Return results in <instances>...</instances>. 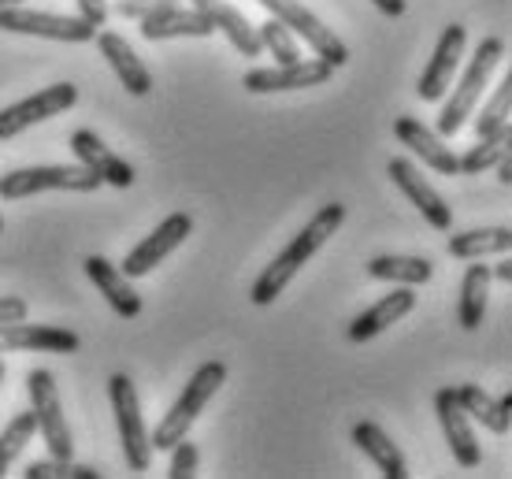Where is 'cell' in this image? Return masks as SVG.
Masks as SVG:
<instances>
[{
    "label": "cell",
    "mask_w": 512,
    "mask_h": 479,
    "mask_svg": "<svg viewBox=\"0 0 512 479\" xmlns=\"http://www.w3.org/2000/svg\"><path fill=\"white\" fill-rule=\"evenodd\" d=\"M346 223V205L342 201H331V205H323L312 220L301 227V234H294V242L282 249L279 257L271 260L264 272L256 275L253 290H249V298H253V305H271V301L279 298L286 286L294 283V275L305 268L308 260L316 257L327 242H331V234H338V227Z\"/></svg>",
    "instance_id": "6da1fadb"
},
{
    "label": "cell",
    "mask_w": 512,
    "mask_h": 479,
    "mask_svg": "<svg viewBox=\"0 0 512 479\" xmlns=\"http://www.w3.org/2000/svg\"><path fill=\"white\" fill-rule=\"evenodd\" d=\"M501 60H505V41H501V38H483V41H479V49H475V56L468 60V67H464L457 90L449 93V101L442 104V112H438V134H442V138L461 134L464 123L475 116L479 97L487 93L490 75L498 71Z\"/></svg>",
    "instance_id": "7a4b0ae2"
},
{
    "label": "cell",
    "mask_w": 512,
    "mask_h": 479,
    "mask_svg": "<svg viewBox=\"0 0 512 479\" xmlns=\"http://www.w3.org/2000/svg\"><path fill=\"white\" fill-rule=\"evenodd\" d=\"M227 383V364L223 361H205L197 372L190 376V383L182 387V394L175 398V405L167 409V416L153 428L149 442L153 450H171L179 439L190 435V428L197 424V416L205 413V405L216 398V390Z\"/></svg>",
    "instance_id": "3957f363"
},
{
    "label": "cell",
    "mask_w": 512,
    "mask_h": 479,
    "mask_svg": "<svg viewBox=\"0 0 512 479\" xmlns=\"http://www.w3.org/2000/svg\"><path fill=\"white\" fill-rule=\"evenodd\" d=\"M104 186L101 175L82 164H45V168H15L0 175V197L4 201H23L49 190H67V194H90Z\"/></svg>",
    "instance_id": "277c9868"
},
{
    "label": "cell",
    "mask_w": 512,
    "mask_h": 479,
    "mask_svg": "<svg viewBox=\"0 0 512 479\" xmlns=\"http://www.w3.org/2000/svg\"><path fill=\"white\" fill-rule=\"evenodd\" d=\"M108 402H112V413H116L123 461H127L130 472H145V468L153 465V442H149V428H145L138 390H134L130 376L116 372V376L108 379Z\"/></svg>",
    "instance_id": "5b68a950"
},
{
    "label": "cell",
    "mask_w": 512,
    "mask_h": 479,
    "mask_svg": "<svg viewBox=\"0 0 512 479\" xmlns=\"http://www.w3.org/2000/svg\"><path fill=\"white\" fill-rule=\"evenodd\" d=\"M26 394H30V409L38 416L41 439L49 446V457L71 461L75 457V439H71V428H67L64 402H60V390H56V376H52L49 368H30L26 372Z\"/></svg>",
    "instance_id": "8992f818"
},
{
    "label": "cell",
    "mask_w": 512,
    "mask_h": 479,
    "mask_svg": "<svg viewBox=\"0 0 512 479\" xmlns=\"http://www.w3.org/2000/svg\"><path fill=\"white\" fill-rule=\"evenodd\" d=\"M260 8H268L271 19H279L282 26H290L294 30V38H301L312 49V56H320L327 64L338 71V67L349 64V45L338 34H334L331 26L320 23L316 15L308 12L301 0H256Z\"/></svg>",
    "instance_id": "52a82bcc"
},
{
    "label": "cell",
    "mask_w": 512,
    "mask_h": 479,
    "mask_svg": "<svg viewBox=\"0 0 512 479\" xmlns=\"http://www.w3.org/2000/svg\"><path fill=\"white\" fill-rule=\"evenodd\" d=\"M0 30L4 34H30L45 41H67V45H86L97 38V26L82 15H56V12H34L26 4L0 8Z\"/></svg>",
    "instance_id": "ba28073f"
},
{
    "label": "cell",
    "mask_w": 512,
    "mask_h": 479,
    "mask_svg": "<svg viewBox=\"0 0 512 479\" xmlns=\"http://www.w3.org/2000/svg\"><path fill=\"white\" fill-rule=\"evenodd\" d=\"M78 101V86L75 82H56V86H45L34 97H26L19 104H8L0 108V142H12L23 130L38 127L52 116H64L67 108H75Z\"/></svg>",
    "instance_id": "9c48e42d"
},
{
    "label": "cell",
    "mask_w": 512,
    "mask_h": 479,
    "mask_svg": "<svg viewBox=\"0 0 512 479\" xmlns=\"http://www.w3.org/2000/svg\"><path fill=\"white\" fill-rule=\"evenodd\" d=\"M334 67L320 56H301L294 64H275V67H253L242 78V86L256 97L264 93H290V90H308V86H323L331 82Z\"/></svg>",
    "instance_id": "30bf717a"
},
{
    "label": "cell",
    "mask_w": 512,
    "mask_h": 479,
    "mask_svg": "<svg viewBox=\"0 0 512 479\" xmlns=\"http://www.w3.org/2000/svg\"><path fill=\"white\" fill-rule=\"evenodd\" d=\"M190 234H193V216H186V212H171V216H167L153 234H145L138 246L130 249L119 272L127 275V279H141V275H149L153 268H160V264H164V260L171 257V253H175Z\"/></svg>",
    "instance_id": "8fae6325"
},
{
    "label": "cell",
    "mask_w": 512,
    "mask_h": 479,
    "mask_svg": "<svg viewBox=\"0 0 512 479\" xmlns=\"http://www.w3.org/2000/svg\"><path fill=\"white\" fill-rule=\"evenodd\" d=\"M464 45H468V30L461 23H449L442 30V38H438L435 52H431V60L423 67L420 82H416V93H420V101H431L438 104L442 97L449 93L453 86V78L461 71V56H464Z\"/></svg>",
    "instance_id": "7c38bea8"
},
{
    "label": "cell",
    "mask_w": 512,
    "mask_h": 479,
    "mask_svg": "<svg viewBox=\"0 0 512 479\" xmlns=\"http://www.w3.org/2000/svg\"><path fill=\"white\" fill-rule=\"evenodd\" d=\"M435 413H438V424H442V435L449 442V454L461 468H479L483 461V450H479V439H475V428H472V416L464 413L461 402H457V390L453 387H442L435 394Z\"/></svg>",
    "instance_id": "4fadbf2b"
},
{
    "label": "cell",
    "mask_w": 512,
    "mask_h": 479,
    "mask_svg": "<svg viewBox=\"0 0 512 479\" xmlns=\"http://www.w3.org/2000/svg\"><path fill=\"white\" fill-rule=\"evenodd\" d=\"M82 338L56 324H0V353H78Z\"/></svg>",
    "instance_id": "5bb4252c"
},
{
    "label": "cell",
    "mask_w": 512,
    "mask_h": 479,
    "mask_svg": "<svg viewBox=\"0 0 512 479\" xmlns=\"http://www.w3.org/2000/svg\"><path fill=\"white\" fill-rule=\"evenodd\" d=\"M386 175L394 179V186L409 197L412 205L420 208V216L431 223L435 231H449V227H453V208L442 201V194H438L431 182L423 179L420 168H416L412 160H401V156L390 160V164H386Z\"/></svg>",
    "instance_id": "9a60e30c"
},
{
    "label": "cell",
    "mask_w": 512,
    "mask_h": 479,
    "mask_svg": "<svg viewBox=\"0 0 512 479\" xmlns=\"http://www.w3.org/2000/svg\"><path fill=\"white\" fill-rule=\"evenodd\" d=\"M71 153H75V164L97 171L101 182H108V186H119V190L134 186V168H130L112 145H104L93 130L82 127L71 134Z\"/></svg>",
    "instance_id": "2e32d148"
},
{
    "label": "cell",
    "mask_w": 512,
    "mask_h": 479,
    "mask_svg": "<svg viewBox=\"0 0 512 479\" xmlns=\"http://www.w3.org/2000/svg\"><path fill=\"white\" fill-rule=\"evenodd\" d=\"M394 138L401 145H409L412 153L420 156L431 171H438V175H461V168H457V153L442 142V134H438V130L423 127L416 116H397L394 119Z\"/></svg>",
    "instance_id": "e0dca14e"
},
{
    "label": "cell",
    "mask_w": 512,
    "mask_h": 479,
    "mask_svg": "<svg viewBox=\"0 0 512 479\" xmlns=\"http://www.w3.org/2000/svg\"><path fill=\"white\" fill-rule=\"evenodd\" d=\"M97 49H101V56L108 60V67L116 71V78L123 82V90H127L130 97H149V93H153V71L141 64L138 52L123 41V34L101 30V34H97Z\"/></svg>",
    "instance_id": "ac0fdd59"
},
{
    "label": "cell",
    "mask_w": 512,
    "mask_h": 479,
    "mask_svg": "<svg viewBox=\"0 0 512 479\" xmlns=\"http://www.w3.org/2000/svg\"><path fill=\"white\" fill-rule=\"evenodd\" d=\"M141 38L145 41H171V38H212L216 34V26L208 19L205 12H197V8H160V12L145 15L141 19Z\"/></svg>",
    "instance_id": "d6986e66"
},
{
    "label": "cell",
    "mask_w": 512,
    "mask_h": 479,
    "mask_svg": "<svg viewBox=\"0 0 512 479\" xmlns=\"http://www.w3.org/2000/svg\"><path fill=\"white\" fill-rule=\"evenodd\" d=\"M412 309H416V294H412V286H397V290L383 294L372 309H364L357 320L349 324V342H372L375 335H383L386 327L397 324L401 316H409Z\"/></svg>",
    "instance_id": "ffe728a7"
},
{
    "label": "cell",
    "mask_w": 512,
    "mask_h": 479,
    "mask_svg": "<svg viewBox=\"0 0 512 479\" xmlns=\"http://www.w3.org/2000/svg\"><path fill=\"white\" fill-rule=\"evenodd\" d=\"M86 275H90V283L104 294V301L116 309V316H123V320L141 316V294L130 286L127 275L119 272L108 257H86Z\"/></svg>",
    "instance_id": "44dd1931"
},
{
    "label": "cell",
    "mask_w": 512,
    "mask_h": 479,
    "mask_svg": "<svg viewBox=\"0 0 512 479\" xmlns=\"http://www.w3.org/2000/svg\"><path fill=\"white\" fill-rule=\"evenodd\" d=\"M193 8H197V12H205L208 19H212V26H216L219 34L231 41L242 56L253 60V56L264 52L260 49V38H256V26L249 23L234 4H227V0H193Z\"/></svg>",
    "instance_id": "7402d4cb"
},
{
    "label": "cell",
    "mask_w": 512,
    "mask_h": 479,
    "mask_svg": "<svg viewBox=\"0 0 512 479\" xmlns=\"http://www.w3.org/2000/svg\"><path fill=\"white\" fill-rule=\"evenodd\" d=\"M353 442H357L360 454L372 457V465L383 472V479H405V476H409L405 454H401L394 442H390V435H386L379 424H372V420H360L357 428H353Z\"/></svg>",
    "instance_id": "603a6c76"
},
{
    "label": "cell",
    "mask_w": 512,
    "mask_h": 479,
    "mask_svg": "<svg viewBox=\"0 0 512 479\" xmlns=\"http://www.w3.org/2000/svg\"><path fill=\"white\" fill-rule=\"evenodd\" d=\"M457 390V402H461V409L472 420H479L487 431H494V435H505L512 424V394H505V398H494V394H487V390L479 387V383H464V387H453Z\"/></svg>",
    "instance_id": "cb8c5ba5"
},
{
    "label": "cell",
    "mask_w": 512,
    "mask_h": 479,
    "mask_svg": "<svg viewBox=\"0 0 512 479\" xmlns=\"http://www.w3.org/2000/svg\"><path fill=\"white\" fill-rule=\"evenodd\" d=\"M512 249L509 227H472V231L453 234L446 242V253L457 260H479V257H505Z\"/></svg>",
    "instance_id": "d4e9b609"
},
{
    "label": "cell",
    "mask_w": 512,
    "mask_h": 479,
    "mask_svg": "<svg viewBox=\"0 0 512 479\" xmlns=\"http://www.w3.org/2000/svg\"><path fill=\"white\" fill-rule=\"evenodd\" d=\"M368 275L397 286H423L435 275V264L427 257H405V253H379L368 260Z\"/></svg>",
    "instance_id": "484cf974"
},
{
    "label": "cell",
    "mask_w": 512,
    "mask_h": 479,
    "mask_svg": "<svg viewBox=\"0 0 512 479\" xmlns=\"http://www.w3.org/2000/svg\"><path fill=\"white\" fill-rule=\"evenodd\" d=\"M490 268L487 264H468V272L461 279V305H457V320H461L464 331H475L487 316V301H490Z\"/></svg>",
    "instance_id": "4316f807"
},
{
    "label": "cell",
    "mask_w": 512,
    "mask_h": 479,
    "mask_svg": "<svg viewBox=\"0 0 512 479\" xmlns=\"http://www.w3.org/2000/svg\"><path fill=\"white\" fill-rule=\"evenodd\" d=\"M509 153H512V123H505V127L490 130L483 138H475L472 149L464 156H457V168H461V175H483V171H490L501 156H509Z\"/></svg>",
    "instance_id": "83f0119b"
},
{
    "label": "cell",
    "mask_w": 512,
    "mask_h": 479,
    "mask_svg": "<svg viewBox=\"0 0 512 479\" xmlns=\"http://www.w3.org/2000/svg\"><path fill=\"white\" fill-rule=\"evenodd\" d=\"M34 435H38V416H34V409L12 416V424L0 431V476L15 465V457L26 450V442H34Z\"/></svg>",
    "instance_id": "f1b7e54d"
},
{
    "label": "cell",
    "mask_w": 512,
    "mask_h": 479,
    "mask_svg": "<svg viewBox=\"0 0 512 479\" xmlns=\"http://www.w3.org/2000/svg\"><path fill=\"white\" fill-rule=\"evenodd\" d=\"M509 112H512V75H505L498 86H494V97H490V101L479 108V116H475V138H483L490 130L512 123Z\"/></svg>",
    "instance_id": "f546056e"
},
{
    "label": "cell",
    "mask_w": 512,
    "mask_h": 479,
    "mask_svg": "<svg viewBox=\"0 0 512 479\" xmlns=\"http://www.w3.org/2000/svg\"><path fill=\"white\" fill-rule=\"evenodd\" d=\"M256 38H260V49H268L275 56V64H294V60H301V41L279 19H268L264 26H256Z\"/></svg>",
    "instance_id": "4dcf8cb0"
},
{
    "label": "cell",
    "mask_w": 512,
    "mask_h": 479,
    "mask_svg": "<svg viewBox=\"0 0 512 479\" xmlns=\"http://www.w3.org/2000/svg\"><path fill=\"white\" fill-rule=\"evenodd\" d=\"M26 479H97L101 472L90 465H75V461H60V457H49V461H30L23 472Z\"/></svg>",
    "instance_id": "1f68e13d"
},
{
    "label": "cell",
    "mask_w": 512,
    "mask_h": 479,
    "mask_svg": "<svg viewBox=\"0 0 512 479\" xmlns=\"http://www.w3.org/2000/svg\"><path fill=\"white\" fill-rule=\"evenodd\" d=\"M197 461H201L197 446H193L190 439H179L175 446H171V468H167V476L171 479H193L197 476Z\"/></svg>",
    "instance_id": "d6a6232c"
},
{
    "label": "cell",
    "mask_w": 512,
    "mask_h": 479,
    "mask_svg": "<svg viewBox=\"0 0 512 479\" xmlns=\"http://www.w3.org/2000/svg\"><path fill=\"white\" fill-rule=\"evenodd\" d=\"M175 0H119L116 12L123 15V19H134V23H141L145 15L160 12V8H171Z\"/></svg>",
    "instance_id": "836d02e7"
},
{
    "label": "cell",
    "mask_w": 512,
    "mask_h": 479,
    "mask_svg": "<svg viewBox=\"0 0 512 479\" xmlns=\"http://www.w3.org/2000/svg\"><path fill=\"white\" fill-rule=\"evenodd\" d=\"M78 15L90 19V23L101 30V26L108 23V4H104V0H78Z\"/></svg>",
    "instance_id": "e575fe53"
},
{
    "label": "cell",
    "mask_w": 512,
    "mask_h": 479,
    "mask_svg": "<svg viewBox=\"0 0 512 479\" xmlns=\"http://www.w3.org/2000/svg\"><path fill=\"white\" fill-rule=\"evenodd\" d=\"M26 301L23 298H0V324H12V320H26Z\"/></svg>",
    "instance_id": "d590c367"
},
{
    "label": "cell",
    "mask_w": 512,
    "mask_h": 479,
    "mask_svg": "<svg viewBox=\"0 0 512 479\" xmlns=\"http://www.w3.org/2000/svg\"><path fill=\"white\" fill-rule=\"evenodd\" d=\"M372 4H375V8H379L383 15H390V19H397V15H405V8H409L405 0H372Z\"/></svg>",
    "instance_id": "8d00e7d4"
},
{
    "label": "cell",
    "mask_w": 512,
    "mask_h": 479,
    "mask_svg": "<svg viewBox=\"0 0 512 479\" xmlns=\"http://www.w3.org/2000/svg\"><path fill=\"white\" fill-rule=\"evenodd\" d=\"M490 279H501V283H512V260H498L494 268H490Z\"/></svg>",
    "instance_id": "74e56055"
},
{
    "label": "cell",
    "mask_w": 512,
    "mask_h": 479,
    "mask_svg": "<svg viewBox=\"0 0 512 479\" xmlns=\"http://www.w3.org/2000/svg\"><path fill=\"white\" fill-rule=\"evenodd\" d=\"M494 171H498L501 186H512V153H509V156H501L498 164H494Z\"/></svg>",
    "instance_id": "f35d334b"
},
{
    "label": "cell",
    "mask_w": 512,
    "mask_h": 479,
    "mask_svg": "<svg viewBox=\"0 0 512 479\" xmlns=\"http://www.w3.org/2000/svg\"><path fill=\"white\" fill-rule=\"evenodd\" d=\"M12 4H26V0H0V8H12Z\"/></svg>",
    "instance_id": "ab89813d"
},
{
    "label": "cell",
    "mask_w": 512,
    "mask_h": 479,
    "mask_svg": "<svg viewBox=\"0 0 512 479\" xmlns=\"http://www.w3.org/2000/svg\"><path fill=\"white\" fill-rule=\"evenodd\" d=\"M4 376H8V368H4V361H0V387H4Z\"/></svg>",
    "instance_id": "60d3db41"
},
{
    "label": "cell",
    "mask_w": 512,
    "mask_h": 479,
    "mask_svg": "<svg viewBox=\"0 0 512 479\" xmlns=\"http://www.w3.org/2000/svg\"><path fill=\"white\" fill-rule=\"evenodd\" d=\"M0 231H4V220H0Z\"/></svg>",
    "instance_id": "b9f144b4"
}]
</instances>
